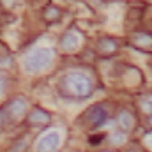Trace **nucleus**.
<instances>
[{
    "instance_id": "nucleus-6",
    "label": "nucleus",
    "mask_w": 152,
    "mask_h": 152,
    "mask_svg": "<svg viewBox=\"0 0 152 152\" xmlns=\"http://www.w3.org/2000/svg\"><path fill=\"white\" fill-rule=\"evenodd\" d=\"M25 110H27V103H25L23 99H14V101L7 106V113L11 115L12 118L21 117V115L25 113Z\"/></svg>"
},
{
    "instance_id": "nucleus-7",
    "label": "nucleus",
    "mask_w": 152,
    "mask_h": 152,
    "mask_svg": "<svg viewBox=\"0 0 152 152\" xmlns=\"http://www.w3.org/2000/svg\"><path fill=\"white\" fill-rule=\"evenodd\" d=\"M117 124H118V127H120L122 131H129V129L134 126V118H133V115L131 113L122 112V113L117 117Z\"/></svg>"
},
{
    "instance_id": "nucleus-5",
    "label": "nucleus",
    "mask_w": 152,
    "mask_h": 152,
    "mask_svg": "<svg viewBox=\"0 0 152 152\" xmlns=\"http://www.w3.org/2000/svg\"><path fill=\"white\" fill-rule=\"evenodd\" d=\"M80 44H81V36L76 30H69L62 37V48L67 50V51H75L76 48H80Z\"/></svg>"
},
{
    "instance_id": "nucleus-10",
    "label": "nucleus",
    "mask_w": 152,
    "mask_h": 152,
    "mask_svg": "<svg viewBox=\"0 0 152 152\" xmlns=\"http://www.w3.org/2000/svg\"><path fill=\"white\" fill-rule=\"evenodd\" d=\"M101 51H104V53H112V51H115V42H112V41H103L101 42Z\"/></svg>"
},
{
    "instance_id": "nucleus-12",
    "label": "nucleus",
    "mask_w": 152,
    "mask_h": 152,
    "mask_svg": "<svg viewBox=\"0 0 152 152\" xmlns=\"http://www.w3.org/2000/svg\"><path fill=\"white\" fill-rule=\"evenodd\" d=\"M143 143H145V145H147V147L152 151V133H149V134L143 138Z\"/></svg>"
},
{
    "instance_id": "nucleus-9",
    "label": "nucleus",
    "mask_w": 152,
    "mask_h": 152,
    "mask_svg": "<svg viewBox=\"0 0 152 152\" xmlns=\"http://www.w3.org/2000/svg\"><path fill=\"white\" fill-rule=\"evenodd\" d=\"M133 41H134L136 44H151L152 37L147 36V34H134V36H133Z\"/></svg>"
},
{
    "instance_id": "nucleus-15",
    "label": "nucleus",
    "mask_w": 152,
    "mask_h": 152,
    "mask_svg": "<svg viewBox=\"0 0 152 152\" xmlns=\"http://www.w3.org/2000/svg\"><path fill=\"white\" fill-rule=\"evenodd\" d=\"M151 122H152V120H151Z\"/></svg>"
},
{
    "instance_id": "nucleus-13",
    "label": "nucleus",
    "mask_w": 152,
    "mask_h": 152,
    "mask_svg": "<svg viewBox=\"0 0 152 152\" xmlns=\"http://www.w3.org/2000/svg\"><path fill=\"white\" fill-rule=\"evenodd\" d=\"M58 12L55 11V9H51V11H46V16H57Z\"/></svg>"
},
{
    "instance_id": "nucleus-11",
    "label": "nucleus",
    "mask_w": 152,
    "mask_h": 152,
    "mask_svg": "<svg viewBox=\"0 0 152 152\" xmlns=\"http://www.w3.org/2000/svg\"><path fill=\"white\" fill-rule=\"evenodd\" d=\"M143 110L149 112V113H152V96H149V97L143 99Z\"/></svg>"
},
{
    "instance_id": "nucleus-4",
    "label": "nucleus",
    "mask_w": 152,
    "mask_h": 152,
    "mask_svg": "<svg viewBox=\"0 0 152 152\" xmlns=\"http://www.w3.org/2000/svg\"><path fill=\"white\" fill-rule=\"evenodd\" d=\"M85 117H87V122L96 127V126H101V124L106 122V110L103 106H94L87 112Z\"/></svg>"
},
{
    "instance_id": "nucleus-2",
    "label": "nucleus",
    "mask_w": 152,
    "mask_h": 152,
    "mask_svg": "<svg viewBox=\"0 0 152 152\" xmlns=\"http://www.w3.org/2000/svg\"><path fill=\"white\" fill-rule=\"evenodd\" d=\"M51 60H53L51 48L41 46V48H36V50H32L30 53L25 55V58H23V69L28 75H36V73L44 71L51 64Z\"/></svg>"
},
{
    "instance_id": "nucleus-1",
    "label": "nucleus",
    "mask_w": 152,
    "mask_h": 152,
    "mask_svg": "<svg viewBox=\"0 0 152 152\" xmlns=\"http://www.w3.org/2000/svg\"><path fill=\"white\" fill-rule=\"evenodd\" d=\"M62 88L73 97H87L92 94V81L85 73H67L62 80Z\"/></svg>"
},
{
    "instance_id": "nucleus-3",
    "label": "nucleus",
    "mask_w": 152,
    "mask_h": 152,
    "mask_svg": "<svg viewBox=\"0 0 152 152\" xmlns=\"http://www.w3.org/2000/svg\"><path fill=\"white\" fill-rule=\"evenodd\" d=\"M62 143V133L58 129H51L44 133L37 140V152H55Z\"/></svg>"
},
{
    "instance_id": "nucleus-8",
    "label": "nucleus",
    "mask_w": 152,
    "mask_h": 152,
    "mask_svg": "<svg viewBox=\"0 0 152 152\" xmlns=\"http://www.w3.org/2000/svg\"><path fill=\"white\" fill-rule=\"evenodd\" d=\"M50 117L48 113H44V112H41V110H34L32 113H30V120L32 122H36V124H41V122H46Z\"/></svg>"
},
{
    "instance_id": "nucleus-14",
    "label": "nucleus",
    "mask_w": 152,
    "mask_h": 152,
    "mask_svg": "<svg viewBox=\"0 0 152 152\" xmlns=\"http://www.w3.org/2000/svg\"><path fill=\"white\" fill-rule=\"evenodd\" d=\"M2 90H4V80H2V76H0V96H2Z\"/></svg>"
}]
</instances>
